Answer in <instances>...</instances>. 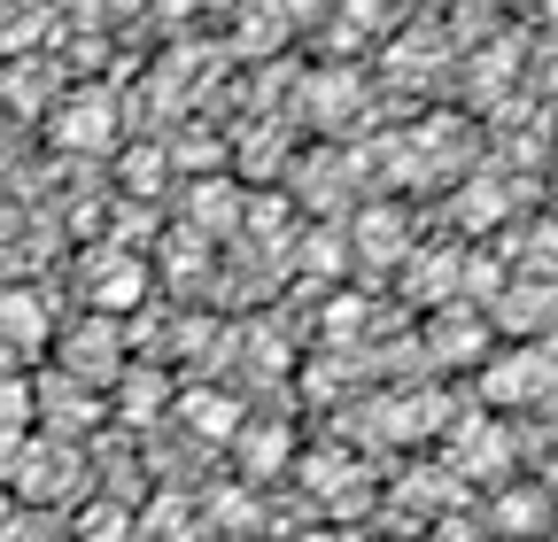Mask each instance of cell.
<instances>
[{
	"label": "cell",
	"instance_id": "obj_1",
	"mask_svg": "<svg viewBox=\"0 0 558 542\" xmlns=\"http://www.w3.org/2000/svg\"><path fill=\"white\" fill-rule=\"evenodd\" d=\"M0 465H9V489L16 496H32V504H54V496H70L78 489V449H70L62 434H9L0 442Z\"/></svg>",
	"mask_w": 558,
	"mask_h": 542
},
{
	"label": "cell",
	"instance_id": "obj_2",
	"mask_svg": "<svg viewBox=\"0 0 558 542\" xmlns=\"http://www.w3.org/2000/svg\"><path fill=\"white\" fill-rule=\"evenodd\" d=\"M54 148H70V156L117 148V101H109V94H70V101L54 109Z\"/></svg>",
	"mask_w": 558,
	"mask_h": 542
},
{
	"label": "cell",
	"instance_id": "obj_3",
	"mask_svg": "<svg viewBox=\"0 0 558 542\" xmlns=\"http://www.w3.org/2000/svg\"><path fill=\"white\" fill-rule=\"evenodd\" d=\"M140 295H148V263H140V256L109 248V256H94V263H86V303H94L101 318H124Z\"/></svg>",
	"mask_w": 558,
	"mask_h": 542
},
{
	"label": "cell",
	"instance_id": "obj_4",
	"mask_svg": "<svg viewBox=\"0 0 558 542\" xmlns=\"http://www.w3.org/2000/svg\"><path fill=\"white\" fill-rule=\"evenodd\" d=\"M481 387H488V403H543L550 395V349H505Z\"/></svg>",
	"mask_w": 558,
	"mask_h": 542
},
{
	"label": "cell",
	"instance_id": "obj_5",
	"mask_svg": "<svg viewBox=\"0 0 558 542\" xmlns=\"http://www.w3.org/2000/svg\"><path fill=\"white\" fill-rule=\"evenodd\" d=\"M47 303L32 295V287H0V342L9 349H47Z\"/></svg>",
	"mask_w": 558,
	"mask_h": 542
},
{
	"label": "cell",
	"instance_id": "obj_6",
	"mask_svg": "<svg viewBox=\"0 0 558 542\" xmlns=\"http://www.w3.org/2000/svg\"><path fill=\"white\" fill-rule=\"evenodd\" d=\"M458 465L481 472V481H497V472L512 465V434H505L497 419H465V427H458Z\"/></svg>",
	"mask_w": 558,
	"mask_h": 542
},
{
	"label": "cell",
	"instance_id": "obj_7",
	"mask_svg": "<svg viewBox=\"0 0 558 542\" xmlns=\"http://www.w3.org/2000/svg\"><path fill=\"white\" fill-rule=\"evenodd\" d=\"M62 365L78 380H117V325H78L70 349H62Z\"/></svg>",
	"mask_w": 558,
	"mask_h": 542
},
{
	"label": "cell",
	"instance_id": "obj_8",
	"mask_svg": "<svg viewBox=\"0 0 558 542\" xmlns=\"http://www.w3.org/2000/svg\"><path fill=\"white\" fill-rule=\"evenodd\" d=\"M497 218H505V186H497V178H465V186H458V225H465V233H488Z\"/></svg>",
	"mask_w": 558,
	"mask_h": 542
},
{
	"label": "cell",
	"instance_id": "obj_9",
	"mask_svg": "<svg viewBox=\"0 0 558 542\" xmlns=\"http://www.w3.org/2000/svg\"><path fill=\"white\" fill-rule=\"evenodd\" d=\"M497 318H505V325H512V333H527V325H550V318H558V295H550V287H535V280H527V287H512V295H505V303H497Z\"/></svg>",
	"mask_w": 558,
	"mask_h": 542
},
{
	"label": "cell",
	"instance_id": "obj_10",
	"mask_svg": "<svg viewBox=\"0 0 558 542\" xmlns=\"http://www.w3.org/2000/svg\"><path fill=\"white\" fill-rule=\"evenodd\" d=\"M117 403H124V419H132V427H148V419L163 411V403H171V387H163V380H148V372H132Z\"/></svg>",
	"mask_w": 558,
	"mask_h": 542
},
{
	"label": "cell",
	"instance_id": "obj_11",
	"mask_svg": "<svg viewBox=\"0 0 558 542\" xmlns=\"http://www.w3.org/2000/svg\"><path fill=\"white\" fill-rule=\"evenodd\" d=\"M488 349V325L481 318H442V357L458 365V357H481Z\"/></svg>",
	"mask_w": 558,
	"mask_h": 542
},
{
	"label": "cell",
	"instance_id": "obj_12",
	"mask_svg": "<svg viewBox=\"0 0 558 542\" xmlns=\"http://www.w3.org/2000/svg\"><path fill=\"white\" fill-rule=\"evenodd\" d=\"M186 411H194V434H241V411H233L226 395H194Z\"/></svg>",
	"mask_w": 558,
	"mask_h": 542
},
{
	"label": "cell",
	"instance_id": "obj_13",
	"mask_svg": "<svg viewBox=\"0 0 558 542\" xmlns=\"http://www.w3.org/2000/svg\"><path fill=\"white\" fill-rule=\"evenodd\" d=\"M32 427V387L24 380H0V442Z\"/></svg>",
	"mask_w": 558,
	"mask_h": 542
},
{
	"label": "cell",
	"instance_id": "obj_14",
	"mask_svg": "<svg viewBox=\"0 0 558 542\" xmlns=\"http://www.w3.org/2000/svg\"><path fill=\"white\" fill-rule=\"evenodd\" d=\"M248 465L264 472V465H288V427H256L248 434Z\"/></svg>",
	"mask_w": 558,
	"mask_h": 542
},
{
	"label": "cell",
	"instance_id": "obj_15",
	"mask_svg": "<svg viewBox=\"0 0 558 542\" xmlns=\"http://www.w3.org/2000/svg\"><path fill=\"white\" fill-rule=\"evenodd\" d=\"M497 519H505L512 534H520V527H543V496H520V489H512V496L497 504Z\"/></svg>",
	"mask_w": 558,
	"mask_h": 542
},
{
	"label": "cell",
	"instance_id": "obj_16",
	"mask_svg": "<svg viewBox=\"0 0 558 542\" xmlns=\"http://www.w3.org/2000/svg\"><path fill=\"white\" fill-rule=\"evenodd\" d=\"M78 534H86V542H132V534H124V512H109V504H101V512H86V519H78Z\"/></svg>",
	"mask_w": 558,
	"mask_h": 542
},
{
	"label": "cell",
	"instance_id": "obj_17",
	"mask_svg": "<svg viewBox=\"0 0 558 542\" xmlns=\"http://www.w3.org/2000/svg\"><path fill=\"white\" fill-rule=\"evenodd\" d=\"M365 248L373 256H396V210H373L365 218Z\"/></svg>",
	"mask_w": 558,
	"mask_h": 542
},
{
	"label": "cell",
	"instance_id": "obj_18",
	"mask_svg": "<svg viewBox=\"0 0 558 542\" xmlns=\"http://www.w3.org/2000/svg\"><path fill=\"white\" fill-rule=\"evenodd\" d=\"M535 263H558V233H535Z\"/></svg>",
	"mask_w": 558,
	"mask_h": 542
}]
</instances>
